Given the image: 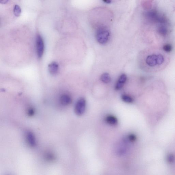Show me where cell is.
Wrapping results in <instances>:
<instances>
[{
  "label": "cell",
  "mask_w": 175,
  "mask_h": 175,
  "mask_svg": "<svg viewBox=\"0 0 175 175\" xmlns=\"http://www.w3.org/2000/svg\"><path fill=\"white\" fill-rule=\"evenodd\" d=\"M164 59L161 54H152L147 56L146 62L147 65L151 67L159 66L164 62Z\"/></svg>",
  "instance_id": "obj_1"
},
{
  "label": "cell",
  "mask_w": 175,
  "mask_h": 175,
  "mask_svg": "<svg viewBox=\"0 0 175 175\" xmlns=\"http://www.w3.org/2000/svg\"><path fill=\"white\" fill-rule=\"evenodd\" d=\"M110 36V33L107 29L101 28L98 30L96 33V38L100 44H105L107 42Z\"/></svg>",
  "instance_id": "obj_2"
},
{
  "label": "cell",
  "mask_w": 175,
  "mask_h": 175,
  "mask_svg": "<svg viewBox=\"0 0 175 175\" xmlns=\"http://www.w3.org/2000/svg\"><path fill=\"white\" fill-rule=\"evenodd\" d=\"M86 101L84 98H80L76 103L74 111L75 114L79 116L82 115L85 112Z\"/></svg>",
  "instance_id": "obj_3"
},
{
  "label": "cell",
  "mask_w": 175,
  "mask_h": 175,
  "mask_svg": "<svg viewBox=\"0 0 175 175\" xmlns=\"http://www.w3.org/2000/svg\"><path fill=\"white\" fill-rule=\"evenodd\" d=\"M36 47L37 55L39 58L43 56L44 51V43L42 37L40 35L37 36Z\"/></svg>",
  "instance_id": "obj_4"
},
{
  "label": "cell",
  "mask_w": 175,
  "mask_h": 175,
  "mask_svg": "<svg viewBox=\"0 0 175 175\" xmlns=\"http://www.w3.org/2000/svg\"><path fill=\"white\" fill-rule=\"evenodd\" d=\"M127 80V76L125 74H122L121 75L116 84L115 89L116 90H119L123 87Z\"/></svg>",
  "instance_id": "obj_5"
},
{
  "label": "cell",
  "mask_w": 175,
  "mask_h": 175,
  "mask_svg": "<svg viewBox=\"0 0 175 175\" xmlns=\"http://www.w3.org/2000/svg\"><path fill=\"white\" fill-rule=\"evenodd\" d=\"M26 139L28 144L31 146L34 147L36 145L35 137L33 133L30 131L27 132Z\"/></svg>",
  "instance_id": "obj_6"
},
{
  "label": "cell",
  "mask_w": 175,
  "mask_h": 175,
  "mask_svg": "<svg viewBox=\"0 0 175 175\" xmlns=\"http://www.w3.org/2000/svg\"><path fill=\"white\" fill-rule=\"evenodd\" d=\"M167 24L159 25L158 27L157 31L160 35L163 37H166L168 34L169 31L167 27Z\"/></svg>",
  "instance_id": "obj_7"
},
{
  "label": "cell",
  "mask_w": 175,
  "mask_h": 175,
  "mask_svg": "<svg viewBox=\"0 0 175 175\" xmlns=\"http://www.w3.org/2000/svg\"><path fill=\"white\" fill-rule=\"evenodd\" d=\"M59 69L58 63L56 62H53L48 65V70L49 73L52 75H55L57 74Z\"/></svg>",
  "instance_id": "obj_8"
},
{
  "label": "cell",
  "mask_w": 175,
  "mask_h": 175,
  "mask_svg": "<svg viewBox=\"0 0 175 175\" xmlns=\"http://www.w3.org/2000/svg\"><path fill=\"white\" fill-rule=\"evenodd\" d=\"M60 101L62 104L63 105H70L72 102V99L69 95L64 94L61 96Z\"/></svg>",
  "instance_id": "obj_9"
},
{
  "label": "cell",
  "mask_w": 175,
  "mask_h": 175,
  "mask_svg": "<svg viewBox=\"0 0 175 175\" xmlns=\"http://www.w3.org/2000/svg\"><path fill=\"white\" fill-rule=\"evenodd\" d=\"M105 121L108 124L113 126H115L117 125L118 121L117 118L114 116L109 115L106 117Z\"/></svg>",
  "instance_id": "obj_10"
},
{
  "label": "cell",
  "mask_w": 175,
  "mask_h": 175,
  "mask_svg": "<svg viewBox=\"0 0 175 175\" xmlns=\"http://www.w3.org/2000/svg\"><path fill=\"white\" fill-rule=\"evenodd\" d=\"M101 80L103 83H110L111 80V79L109 74L107 73L103 74L101 76Z\"/></svg>",
  "instance_id": "obj_11"
},
{
  "label": "cell",
  "mask_w": 175,
  "mask_h": 175,
  "mask_svg": "<svg viewBox=\"0 0 175 175\" xmlns=\"http://www.w3.org/2000/svg\"><path fill=\"white\" fill-rule=\"evenodd\" d=\"M121 98L123 101L127 103H131L134 101L133 98L129 95H123L122 96Z\"/></svg>",
  "instance_id": "obj_12"
},
{
  "label": "cell",
  "mask_w": 175,
  "mask_h": 175,
  "mask_svg": "<svg viewBox=\"0 0 175 175\" xmlns=\"http://www.w3.org/2000/svg\"><path fill=\"white\" fill-rule=\"evenodd\" d=\"M14 13L16 17H19L21 14V10L20 7L18 5L14 6Z\"/></svg>",
  "instance_id": "obj_13"
},
{
  "label": "cell",
  "mask_w": 175,
  "mask_h": 175,
  "mask_svg": "<svg viewBox=\"0 0 175 175\" xmlns=\"http://www.w3.org/2000/svg\"><path fill=\"white\" fill-rule=\"evenodd\" d=\"M164 50L167 53H170L172 51V46L169 44H165L163 47Z\"/></svg>",
  "instance_id": "obj_14"
},
{
  "label": "cell",
  "mask_w": 175,
  "mask_h": 175,
  "mask_svg": "<svg viewBox=\"0 0 175 175\" xmlns=\"http://www.w3.org/2000/svg\"><path fill=\"white\" fill-rule=\"evenodd\" d=\"M136 137H135L134 135L133 134H130L128 137V139L129 141L131 142L134 141L135 140H136Z\"/></svg>",
  "instance_id": "obj_15"
},
{
  "label": "cell",
  "mask_w": 175,
  "mask_h": 175,
  "mask_svg": "<svg viewBox=\"0 0 175 175\" xmlns=\"http://www.w3.org/2000/svg\"><path fill=\"white\" fill-rule=\"evenodd\" d=\"M34 113V112L33 109L32 108H30L28 110V114L29 116H32L33 115Z\"/></svg>",
  "instance_id": "obj_16"
},
{
  "label": "cell",
  "mask_w": 175,
  "mask_h": 175,
  "mask_svg": "<svg viewBox=\"0 0 175 175\" xmlns=\"http://www.w3.org/2000/svg\"><path fill=\"white\" fill-rule=\"evenodd\" d=\"M106 3L107 4H110L111 2L112 1H110V0H104L103 1Z\"/></svg>",
  "instance_id": "obj_17"
},
{
  "label": "cell",
  "mask_w": 175,
  "mask_h": 175,
  "mask_svg": "<svg viewBox=\"0 0 175 175\" xmlns=\"http://www.w3.org/2000/svg\"><path fill=\"white\" fill-rule=\"evenodd\" d=\"M8 2V1H1V2L2 3H6L7 2Z\"/></svg>",
  "instance_id": "obj_18"
}]
</instances>
